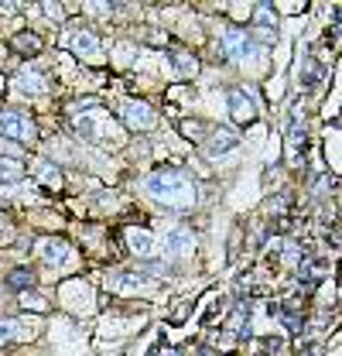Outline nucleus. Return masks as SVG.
Segmentation results:
<instances>
[{
  "instance_id": "1",
  "label": "nucleus",
  "mask_w": 342,
  "mask_h": 356,
  "mask_svg": "<svg viewBox=\"0 0 342 356\" xmlns=\"http://www.w3.org/2000/svg\"><path fill=\"white\" fill-rule=\"evenodd\" d=\"M144 188H147L151 199L165 202L171 209H192V206H195V185H192V178L174 172V168L151 172L147 181H144Z\"/></svg>"
},
{
  "instance_id": "2",
  "label": "nucleus",
  "mask_w": 342,
  "mask_h": 356,
  "mask_svg": "<svg viewBox=\"0 0 342 356\" xmlns=\"http://www.w3.org/2000/svg\"><path fill=\"white\" fill-rule=\"evenodd\" d=\"M0 134H3V137H14V140H31V137H35V124H31V117H24V113L3 110V113H0Z\"/></svg>"
},
{
  "instance_id": "3",
  "label": "nucleus",
  "mask_w": 342,
  "mask_h": 356,
  "mask_svg": "<svg viewBox=\"0 0 342 356\" xmlns=\"http://www.w3.org/2000/svg\"><path fill=\"white\" fill-rule=\"evenodd\" d=\"M124 117H127V127L133 131H151L154 127V110L147 106V103H127V110H124Z\"/></svg>"
},
{
  "instance_id": "4",
  "label": "nucleus",
  "mask_w": 342,
  "mask_h": 356,
  "mask_svg": "<svg viewBox=\"0 0 342 356\" xmlns=\"http://www.w3.org/2000/svg\"><path fill=\"white\" fill-rule=\"evenodd\" d=\"M222 42H226V51L233 55V58H254V42L243 35V31H226L222 35Z\"/></svg>"
},
{
  "instance_id": "5",
  "label": "nucleus",
  "mask_w": 342,
  "mask_h": 356,
  "mask_svg": "<svg viewBox=\"0 0 342 356\" xmlns=\"http://www.w3.org/2000/svg\"><path fill=\"white\" fill-rule=\"evenodd\" d=\"M192 247H195V240L185 229H174L171 236H165V254L168 257H185V254H192Z\"/></svg>"
},
{
  "instance_id": "6",
  "label": "nucleus",
  "mask_w": 342,
  "mask_h": 356,
  "mask_svg": "<svg viewBox=\"0 0 342 356\" xmlns=\"http://www.w3.org/2000/svg\"><path fill=\"white\" fill-rule=\"evenodd\" d=\"M130 240V250H137V254H151V247H154V243H151V233H147V229H130L127 233Z\"/></svg>"
},
{
  "instance_id": "7",
  "label": "nucleus",
  "mask_w": 342,
  "mask_h": 356,
  "mask_svg": "<svg viewBox=\"0 0 342 356\" xmlns=\"http://www.w3.org/2000/svg\"><path fill=\"white\" fill-rule=\"evenodd\" d=\"M42 254H44V261H69V243H62V240H48L42 247Z\"/></svg>"
},
{
  "instance_id": "8",
  "label": "nucleus",
  "mask_w": 342,
  "mask_h": 356,
  "mask_svg": "<svg viewBox=\"0 0 342 356\" xmlns=\"http://www.w3.org/2000/svg\"><path fill=\"white\" fill-rule=\"evenodd\" d=\"M72 44H76V51H79V55H99V48H96V38H92L89 31H79V35L72 38Z\"/></svg>"
},
{
  "instance_id": "9",
  "label": "nucleus",
  "mask_w": 342,
  "mask_h": 356,
  "mask_svg": "<svg viewBox=\"0 0 342 356\" xmlns=\"http://www.w3.org/2000/svg\"><path fill=\"white\" fill-rule=\"evenodd\" d=\"M14 48H17L21 55H38L42 42H38L35 35H17V38H14Z\"/></svg>"
},
{
  "instance_id": "10",
  "label": "nucleus",
  "mask_w": 342,
  "mask_h": 356,
  "mask_svg": "<svg viewBox=\"0 0 342 356\" xmlns=\"http://www.w3.org/2000/svg\"><path fill=\"white\" fill-rule=\"evenodd\" d=\"M236 144V134H215L213 140H209V154L219 158V151H226V147H233Z\"/></svg>"
},
{
  "instance_id": "11",
  "label": "nucleus",
  "mask_w": 342,
  "mask_h": 356,
  "mask_svg": "<svg viewBox=\"0 0 342 356\" xmlns=\"http://www.w3.org/2000/svg\"><path fill=\"white\" fill-rule=\"evenodd\" d=\"M140 288H151V281H144V277H133V274L120 277V291H140Z\"/></svg>"
},
{
  "instance_id": "12",
  "label": "nucleus",
  "mask_w": 342,
  "mask_h": 356,
  "mask_svg": "<svg viewBox=\"0 0 342 356\" xmlns=\"http://www.w3.org/2000/svg\"><path fill=\"white\" fill-rule=\"evenodd\" d=\"M21 89H28V92H42L44 83L35 76V72H21Z\"/></svg>"
},
{
  "instance_id": "13",
  "label": "nucleus",
  "mask_w": 342,
  "mask_h": 356,
  "mask_svg": "<svg viewBox=\"0 0 342 356\" xmlns=\"http://www.w3.org/2000/svg\"><path fill=\"white\" fill-rule=\"evenodd\" d=\"M14 339V322L10 318H0V346H7Z\"/></svg>"
},
{
  "instance_id": "14",
  "label": "nucleus",
  "mask_w": 342,
  "mask_h": 356,
  "mask_svg": "<svg viewBox=\"0 0 342 356\" xmlns=\"http://www.w3.org/2000/svg\"><path fill=\"white\" fill-rule=\"evenodd\" d=\"M38 172H42V178L44 181H48V185H58V181H62V175H58V172H55V168H51V165H38Z\"/></svg>"
},
{
  "instance_id": "15",
  "label": "nucleus",
  "mask_w": 342,
  "mask_h": 356,
  "mask_svg": "<svg viewBox=\"0 0 342 356\" xmlns=\"http://www.w3.org/2000/svg\"><path fill=\"white\" fill-rule=\"evenodd\" d=\"M0 175L3 178H17L21 175V165H17V161H0Z\"/></svg>"
},
{
  "instance_id": "16",
  "label": "nucleus",
  "mask_w": 342,
  "mask_h": 356,
  "mask_svg": "<svg viewBox=\"0 0 342 356\" xmlns=\"http://www.w3.org/2000/svg\"><path fill=\"white\" fill-rule=\"evenodd\" d=\"M31 281H35V277H31V270H17V274L10 277V284H14V288H24V284H31Z\"/></svg>"
},
{
  "instance_id": "17",
  "label": "nucleus",
  "mask_w": 342,
  "mask_h": 356,
  "mask_svg": "<svg viewBox=\"0 0 342 356\" xmlns=\"http://www.w3.org/2000/svg\"><path fill=\"white\" fill-rule=\"evenodd\" d=\"M0 147H3V151H10V154H17V144H10V140H0Z\"/></svg>"
}]
</instances>
